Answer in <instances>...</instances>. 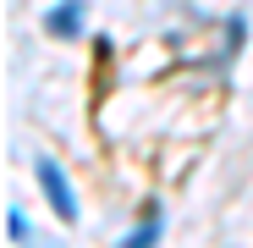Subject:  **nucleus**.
<instances>
[{
	"instance_id": "nucleus-1",
	"label": "nucleus",
	"mask_w": 253,
	"mask_h": 248,
	"mask_svg": "<svg viewBox=\"0 0 253 248\" xmlns=\"http://www.w3.org/2000/svg\"><path fill=\"white\" fill-rule=\"evenodd\" d=\"M33 171H39V188H44V198H50V210L72 226L77 221V193H72V182H66V171H61V165L50 160V154H39L33 160Z\"/></svg>"
},
{
	"instance_id": "nucleus-2",
	"label": "nucleus",
	"mask_w": 253,
	"mask_h": 248,
	"mask_svg": "<svg viewBox=\"0 0 253 248\" xmlns=\"http://www.w3.org/2000/svg\"><path fill=\"white\" fill-rule=\"evenodd\" d=\"M83 0H61V6H50V17H44V33L50 39H77L83 33Z\"/></svg>"
},
{
	"instance_id": "nucleus-3",
	"label": "nucleus",
	"mask_w": 253,
	"mask_h": 248,
	"mask_svg": "<svg viewBox=\"0 0 253 248\" xmlns=\"http://www.w3.org/2000/svg\"><path fill=\"white\" fill-rule=\"evenodd\" d=\"M154 243H160V210L143 226H132V237H121V248H154Z\"/></svg>"
},
{
	"instance_id": "nucleus-4",
	"label": "nucleus",
	"mask_w": 253,
	"mask_h": 248,
	"mask_svg": "<svg viewBox=\"0 0 253 248\" xmlns=\"http://www.w3.org/2000/svg\"><path fill=\"white\" fill-rule=\"evenodd\" d=\"M6 237H11V243H28V237H33V226H28L22 210H6Z\"/></svg>"
}]
</instances>
